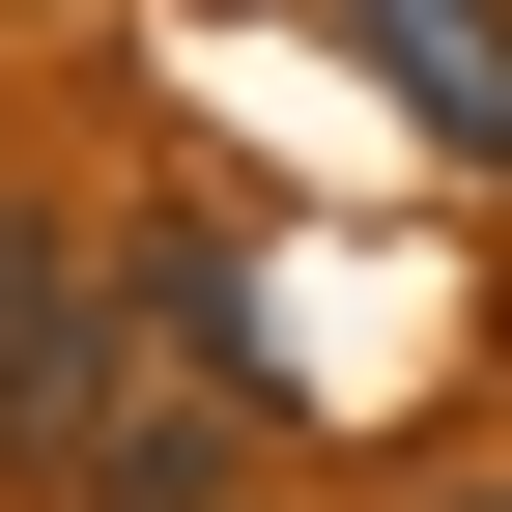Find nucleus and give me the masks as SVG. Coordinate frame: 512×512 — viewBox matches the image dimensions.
I'll use <instances>...</instances> for the list:
<instances>
[{"label": "nucleus", "instance_id": "nucleus-1", "mask_svg": "<svg viewBox=\"0 0 512 512\" xmlns=\"http://www.w3.org/2000/svg\"><path fill=\"white\" fill-rule=\"evenodd\" d=\"M114 399H143V313H114V256L57 200H0V484H86Z\"/></svg>", "mask_w": 512, "mask_h": 512}, {"label": "nucleus", "instance_id": "nucleus-2", "mask_svg": "<svg viewBox=\"0 0 512 512\" xmlns=\"http://www.w3.org/2000/svg\"><path fill=\"white\" fill-rule=\"evenodd\" d=\"M342 57H370L456 171H512V0H342Z\"/></svg>", "mask_w": 512, "mask_h": 512}, {"label": "nucleus", "instance_id": "nucleus-3", "mask_svg": "<svg viewBox=\"0 0 512 512\" xmlns=\"http://www.w3.org/2000/svg\"><path fill=\"white\" fill-rule=\"evenodd\" d=\"M456 512H484V484H456Z\"/></svg>", "mask_w": 512, "mask_h": 512}]
</instances>
